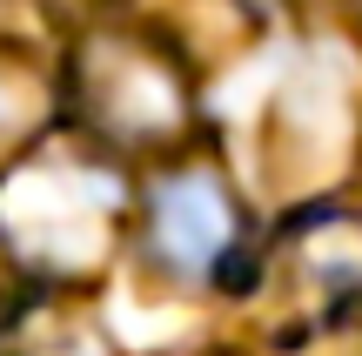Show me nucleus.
Here are the masks:
<instances>
[{
	"mask_svg": "<svg viewBox=\"0 0 362 356\" xmlns=\"http://www.w3.org/2000/svg\"><path fill=\"white\" fill-rule=\"evenodd\" d=\"M27 296H34V282H27V269H21V255H13V242H7V229H0V336H7V323L27 309Z\"/></svg>",
	"mask_w": 362,
	"mask_h": 356,
	"instance_id": "20e7f679",
	"label": "nucleus"
},
{
	"mask_svg": "<svg viewBox=\"0 0 362 356\" xmlns=\"http://www.w3.org/2000/svg\"><path fill=\"white\" fill-rule=\"evenodd\" d=\"M148 242H155V263L168 269V276L215 282V289H242L248 263H255L242 202L208 168L155 182V195H148Z\"/></svg>",
	"mask_w": 362,
	"mask_h": 356,
	"instance_id": "f03ea898",
	"label": "nucleus"
},
{
	"mask_svg": "<svg viewBox=\"0 0 362 356\" xmlns=\"http://www.w3.org/2000/svg\"><path fill=\"white\" fill-rule=\"evenodd\" d=\"M54 115H61V94H54V81L40 74L27 54L0 47V182H7V175L21 168V161L34 155L40 142H47Z\"/></svg>",
	"mask_w": 362,
	"mask_h": 356,
	"instance_id": "7ed1b4c3",
	"label": "nucleus"
},
{
	"mask_svg": "<svg viewBox=\"0 0 362 356\" xmlns=\"http://www.w3.org/2000/svg\"><path fill=\"white\" fill-rule=\"evenodd\" d=\"M61 108L94 134V142L115 148H148L168 142V128H181L188 115V81L175 61H161V47L134 34H94L74 47L67 74L54 81Z\"/></svg>",
	"mask_w": 362,
	"mask_h": 356,
	"instance_id": "f257e3e1",
	"label": "nucleus"
}]
</instances>
